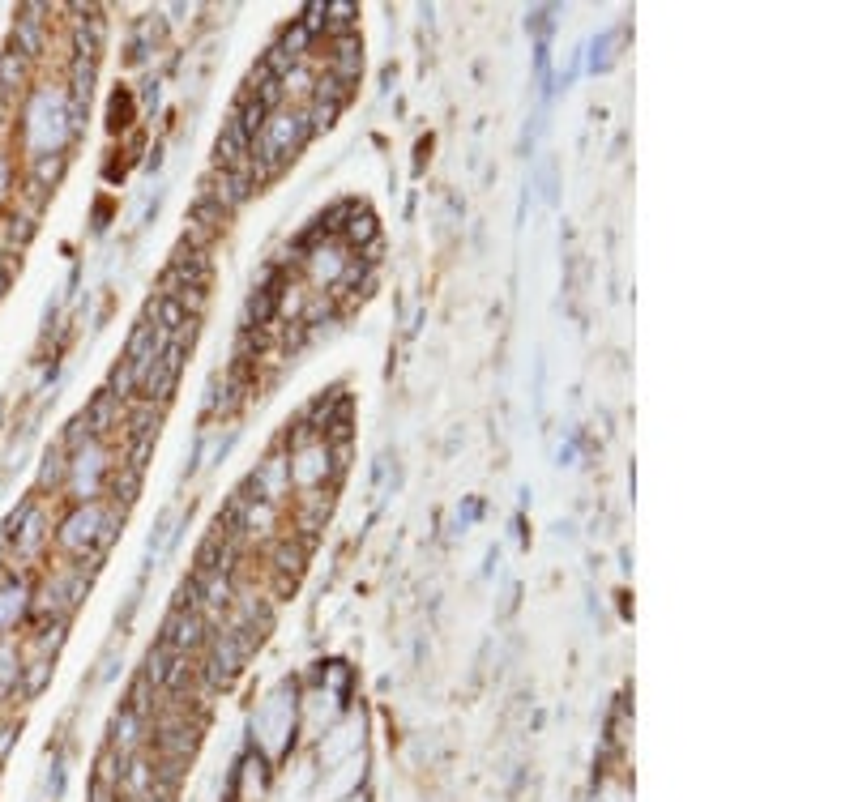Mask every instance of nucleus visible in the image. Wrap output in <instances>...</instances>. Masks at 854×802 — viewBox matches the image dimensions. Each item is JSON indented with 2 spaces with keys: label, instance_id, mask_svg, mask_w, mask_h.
Masks as SVG:
<instances>
[{
  "label": "nucleus",
  "instance_id": "nucleus-1",
  "mask_svg": "<svg viewBox=\"0 0 854 802\" xmlns=\"http://www.w3.org/2000/svg\"><path fill=\"white\" fill-rule=\"evenodd\" d=\"M180 367H184V342L171 338V342L163 346V355H158V359L146 367V372H141V380H137L133 393H141V401H146V406H154V401H167L171 393H176V384H180Z\"/></svg>",
  "mask_w": 854,
  "mask_h": 802
},
{
  "label": "nucleus",
  "instance_id": "nucleus-2",
  "mask_svg": "<svg viewBox=\"0 0 854 802\" xmlns=\"http://www.w3.org/2000/svg\"><path fill=\"white\" fill-rule=\"evenodd\" d=\"M205 640V619L201 611H176L167 619V636H163V649L176 653V657H188L197 645Z\"/></svg>",
  "mask_w": 854,
  "mask_h": 802
},
{
  "label": "nucleus",
  "instance_id": "nucleus-3",
  "mask_svg": "<svg viewBox=\"0 0 854 802\" xmlns=\"http://www.w3.org/2000/svg\"><path fill=\"white\" fill-rule=\"evenodd\" d=\"M291 465V483H299L304 491H316V483H325V474H329V444L325 440H316V444H304L295 453Z\"/></svg>",
  "mask_w": 854,
  "mask_h": 802
},
{
  "label": "nucleus",
  "instance_id": "nucleus-4",
  "mask_svg": "<svg viewBox=\"0 0 854 802\" xmlns=\"http://www.w3.org/2000/svg\"><path fill=\"white\" fill-rule=\"evenodd\" d=\"M103 521V504H86V508H77L73 517L65 521V529H60V547H69V551H82L94 542V529H99Z\"/></svg>",
  "mask_w": 854,
  "mask_h": 802
},
{
  "label": "nucleus",
  "instance_id": "nucleus-5",
  "mask_svg": "<svg viewBox=\"0 0 854 802\" xmlns=\"http://www.w3.org/2000/svg\"><path fill=\"white\" fill-rule=\"evenodd\" d=\"M120 419H124V406H120V397L112 393V389H103L99 397L90 401L86 406V419H82V427L90 431V436H107L112 427H120Z\"/></svg>",
  "mask_w": 854,
  "mask_h": 802
},
{
  "label": "nucleus",
  "instance_id": "nucleus-6",
  "mask_svg": "<svg viewBox=\"0 0 854 802\" xmlns=\"http://www.w3.org/2000/svg\"><path fill=\"white\" fill-rule=\"evenodd\" d=\"M351 239H372V214L368 210H355V218H351V231H346Z\"/></svg>",
  "mask_w": 854,
  "mask_h": 802
},
{
  "label": "nucleus",
  "instance_id": "nucleus-7",
  "mask_svg": "<svg viewBox=\"0 0 854 802\" xmlns=\"http://www.w3.org/2000/svg\"><path fill=\"white\" fill-rule=\"evenodd\" d=\"M5 282H9V278H5V269H0V295H5Z\"/></svg>",
  "mask_w": 854,
  "mask_h": 802
}]
</instances>
